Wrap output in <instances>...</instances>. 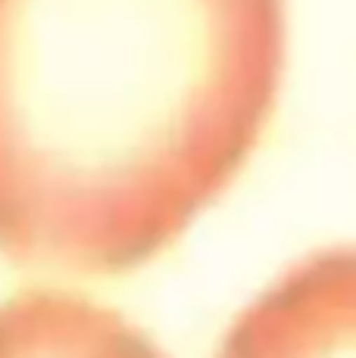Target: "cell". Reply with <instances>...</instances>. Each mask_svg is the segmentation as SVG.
<instances>
[{
    "mask_svg": "<svg viewBox=\"0 0 356 358\" xmlns=\"http://www.w3.org/2000/svg\"><path fill=\"white\" fill-rule=\"evenodd\" d=\"M285 57V0H0V259L153 262L259 147Z\"/></svg>",
    "mask_w": 356,
    "mask_h": 358,
    "instance_id": "obj_1",
    "label": "cell"
},
{
    "mask_svg": "<svg viewBox=\"0 0 356 358\" xmlns=\"http://www.w3.org/2000/svg\"><path fill=\"white\" fill-rule=\"evenodd\" d=\"M213 358H356V246L294 262L238 312Z\"/></svg>",
    "mask_w": 356,
    "mask_h": 358,
    "instance_id": "obj_2",
    "label": "cell"
},
{
    "mask_svg": "<svg viewBox=\"0 0 356 358\" xmlns=\"http://www.w3.org/2000/svg\"><path fill=\"white\" fill-rule=\"evenodd\" d=\"M0 358H166L122 312L69 290L0 302Z\"/></svg>",
    "mask_w": 356,
    "mask_h": 358,
    "instance_id": "obj_3",
    "label": "cell"
}]
</instances>
